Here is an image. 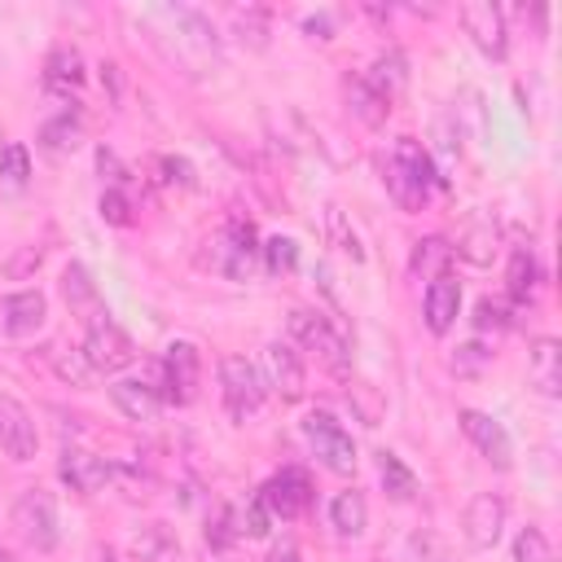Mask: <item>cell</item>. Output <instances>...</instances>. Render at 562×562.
<instances>
[{
    "mask_svg": "<svg viewBox=\"0 0 562 562\" xmlns=\"http://www.w3.org/2000/svg\"><path fill=\"white\" fill-rule=\"evenodd\" d=\"M303 31H312V40H329V18H325V13L303 18Z\"/></svg>",
    "mask_w": 562,
    "mask_h": 562,
    "instance_id": "7bdbcfd3",
    "label": "cell"
},
{
    "mask_svg": "<svg viewBox=\"0 0 562 562\" xmlns=\"http://www.w3.org/2000/svg\"><path fill=\"white\" fill-rule=\"evenodd\" d=\"M422 312H426V329L430 334H448L457 325V312H461V281L452 272L430 281L426 294H422Z\"/></svg>",
    "mask_w": 562,
    "mask_h": 562,
    "instance_id": "e0dca14e",
    "label": "cell"
},
{
    "mask_svg": "<svg viewBox=\"0 0 562 562\" xmlns=\"http://www.w3.org/2000/svg\"><path fill=\"white\" fill-rule=\"evenodd\" d=\"M505 290H509V299H514L518 307L536 303V290H540V263H536V255H531V250H514Z\"/></svg>",
    "mask_w": 562,
    "mask_h": 562,
    "instance_id": "603a6c76",
    "label": "cell"
},
{
    "mask_svg": "<svg viewBox=\"0 0 562 562\" xmlns=\"http://www.w3.org/2000/svg\"><path fill=\"white\" fill-rule=\"evenodd\" d=\"M435 562H448V558H435Z\"/></svg>",
    "mask_w": 562,
    "mask_h": 562,
    "instance_id": "7dc6e473",
    "label": "cell"
},
{
    "mask_svg": "<svg viewBox=\"0 0 562 562\" xmlns=\"http://www.w3.org/2000/svg\"><path fill=\"white\" fill-rule=\"evenodd\" d=\"M220 386H224V404L237 422L255 417L259 404H263V378H259V364H250L246 356H220Z\"/></svg>",
    "mask_w": 562,
    "mask_h": 562,
    "instance_id": "ba28073f",
    "label": "cell"
},
{
    "mask_svg": "<svg viewBox=\"0 0 562 562\" xmlns=\"http://www.w3.org/2000/svg\"><path fill=\"white\" fill-rule=\"evenodd\" d=\"M303 439H307V448L316 452V461L325 470H334V474L356 470V443H351V435L342 430V422L334 413H321V408L307 413L303 417Z\"/></svg>",
    "mask_w": 562,
    "mask_h": 562,
    "instance_id": "8992f818",
    "label": "cell"
},
{
    "mask_svg": "<svg viewBox=\"0 0 562 562\" xmlns=\"http://www.w3.org/2000/svg\"><path fill=\"white\" fill-rule=\"evenodd\" d=\"M61 294H66V303H70L75 312H88V316L101 312V307H97V285H92V277H88L83 263H70V268L61 272Z\"/></svg>",
    "mask_w": 562,
    "mask_h": 562,
    "instance_id": "83f0119b",
    "label": "cell"
},
{
    "mask_svg": "<svg viewBox=\"0 0 562 562\" xmlns=\"http://www.w3.org/2000/svg\"><path fill=\"white\" fill-rule=\"evenodd\" d=\"M132 562H184V553L167 522H145L132 531Z\"/></svg>",
    "mask_w": 562,
    "mask_h": 562,
    "instance_id": "d6986e66",
    "label": "cell"
},
{
    "mask_svg": "<svg viewBox=\"0 0 562 562\" xmlns=\"http://www.w3.org/2000/svg\"><path fill=\"white\" fill-rule=\"evenodd\" d=\"M527 382L544 400L562 395V342L558 338H536L531 342V351H527Z\"/></svg>",
    "mask_w": 562,
    "mask_h": 562,
    "instance_id": "2e32d148",
    "label": "cell"
},
{
    "mask_svg": "<svg viewBox=\"0 0 562 562\" xmlns=\"http://www.w3.org/2000/svg\"><path fill=\"white\" fill-rule=\"evenodd\" d=\"M9 522H13L18 540L31 544L35 553L57 549V505L44 487H22V496L9 509Z\"/></svg>",
    "mask_w": 562,
    "mask_h": 562,
    "instance_id": "277c9868",
    "label": "cell"
},
{
    "mask_svg": "<svg viewBox=\"0 0 562 562\" xmlns=\"http://www.w3.org/2000/svg\"><path fill=\"white\" fill-rule=\"evenodd\" d=\"M505 501L496 496V492H479L470 505H465V514H461V531H465V544L470 549H492L496 540H501V531H505Z\"/></svg>",
    "mask_w": 562,
    "mask_h": 562,
    "instance_id": "4fadbf2b",
    "label": "cell"
},
{
    "mask_svg": "<svg viewBox=\"0 0 562 562\" xmlns=\"http://www.w3.org/2000/svg\"><path fill=\"white\" fill-rule=\"evenodd\" d=\"M101 220H110V224H119V228L132 224V202H127L123 189H105V193H101Z\"/></svg>",
    "mask_w": 562,
    "mask_h": 562,
    "instance_id": "60d3db41",
    "label": "cell"
},
{
    "mask_svg": "<svg viewBox=\"0 0 562 562\" xmlns=\"http://www.w3.org/2000/svg\"><path fill=\"white\" fill-rule=\"evenodd\" d=\"M378 474L391 501H413L417 496V474L395 457V452H378Z\"/></svg>",
    "mask_w": 562,
    "mask_h": 562,
    "instance_id": "4316f807",
    "label": "cell"
},
{
    "mask_svg": "<svg viewBox=\"0 0 562 562\" xmlns=\"http://www.w3.org/2000/svg\"><path fill=\"white\" fill-rule=\"evenodd\" d=\"M79 140H83V123H79V114H70V110H61L57 119H48V123L40 127V145H44L48 154H70Z\"/></svg>",
    "mask_w": 562,
    "mask_h": 562,
    "instance_id": "484cf974",
    "label": "cell"
},
{
    "mask_svg": "<svg viewBox=\"0 0 562 562\" xmlns=\"http://www.w3.org/2000/svg\"><path fill=\"white\" fill-rule=\"evenodd\" d=\"M514 562H558V558H553V544L540 527H522L514 536Z\"/></svg>",
    "mask_w": 562,
    "mask_h": 562,
    "instance_id": "d6a6232c",
    "label": "cell"
},
{
    "mask_svg": "<svg viewBox=\"0 0 562 562\" xmlns=\"http://www.w3.org/2000/svg\"><path fill=\"white\" fill-rule=\"evenodd\" d=\"M290 338H294L303 351H312L334 378H347V369H351V351H347L342 334H338L321 312L294 307V312H290Z\"/></svg>",
    "mask_w": 562,
    "mask_h": 562,
    "instance_id": "3957f363",
    "label": "cell"
},
{
    "mask_svg": "<svg viewBox=\"0 0 562 562\" xmlns=\"http://www.w3.org/2000/svg\"><path fill=\"white\" fill-rule=\"evenodd\" d=\"M110 400H114V408H119L123 417H132V422H154L158 408H162V395H158L145 378H119V382L110 386Z\"/></svg>",
    "mask_w": 562,
    "mask_h": 562,
    "instance_id": "ac0fdd59",
    "label": "cell"
},
{
    "mask_svg": "<svg viewBox=\"0 0 562 562\" xmlns=\"http://www.w3.org/2000/svg\"><path fill=\"white\" fill-rule=\"evenodd\" d=\"M0 448L13 457V461H35L40 452V430H35V417L22 400H13L9 391H0Z\"/></svg>",
    "mask_w": 562,
    "mask_h": 562,
    "instance_id": "30bf717a",
    "label": "cell"
},
{
    "mask_svg": "<svg viewBox=\"0 0 562 562\" xmlns=\"http://www.w3.org/2000/svg\"><path fill=\"white\" fill-rule=\"evenodd\" d=\"M79 351L88 356V364L97 369V378H101V373H123V369L136 360V342H132L105 312L88 316V334H83V347H79Z\"/></svg>",
    "mask_w": 562,
    "mask_h": 562,
    "instance_id": "5b68a950",
    "label": "cell"
},
{
    "mask_svg": "<svg viewBox=\"0 0 562 562\" xmlns=\"http://www.w3.org/2000/svg\"><path fill=\"white\" fill-rule=\"evenodd\" d=\"M452 241L448 237H422V241H413V255H408V268H413V277H422V281H439V277H448V268H452Z\"/></svg>",
    "mask_w": 562,
    "mask_h": 562,
    "instance_id": "ffe728a7",
    "label": "cell"
},
{
    "mask_svg": "<svg viewBox=\"0 0 562 562\" xmlns=\"http://www.w3.org/2000/svg\"><path fill=\"white\" fill-rule=\"evenodd\" d=\"M44 83L53 92L70 97L83 83V57H79V48H53L48 61H44Z\"/></svg>",
    "mask_w": 562,
    "mask_h": 562,
    "instance_id": "7402d4cb",
    "label": "cell"
},
{
    "mask_svg": "<svg viewBox=\"0 0 562 562\" xmlns=\"http://www.w3.org/2000/svg\"><path fill=\"white\" fill-rule=\"evenodd\" d=\"M492 364V347L487 342H461L452 356H448V373H457V378H479L483 369Z\"/></svg>",
    "mask_w": 562,
    "mask_h": 562,
    "instance_id": "4dcf8cb0",
    "label": "cell"
},
{
    "mask_svg": "<svg viewBox=\"0 0 562 562\" xmlns=\"http://www.w3.org/2000/svg\"><path fill=\"white\" fill-rule=\"evenodd\" d=\"M57 474H61V483H66L70 492H79V496H92V492H101L105 483H114V465H110L105 457L88 452V448H75V443L61 448Z\"/></svg>",
    "mask_w": 562,
    "mask_h": 562,
    "instance_id": "7c38bea8",
    "label": "cell"
},
{
    "mask_svg": "<svg viewBox=\"0 0 562 562\" xmlns=\"http://www.w3.org/2000/svg\"><path fill=\"white\" fill-rule=\"evenodd\" d=\"M474 329L487 334V329H509V307L496 303V299H479L474 307Z\"/></svg>",
    "mask_w": 562,
    "mask_h": 562,
    "instance_id": "ab89813d",
    "label": "cell"
},
{
    "mask_svg": "<svg viewBox=\"0 0 562 562\" xmlns=\"http://www.w3.org/2000/svg\"><path fill=\"white\" fill-rule=\"evenodd\" d=\"M329 522H334L338 536H364V527H369V505H364V496H360L356 487H351V492H338L334 505H329Z\"/></svg>",
    "mask_w": 562,
    "mask_h": 562,
    "instance_id": "cb8c5ba5",
    "label": "cell"
},
{
    "mask_svg": "<svg viewBox=\"0 0 562 562\" xmlns=\"http://www.w3.org/2000/svg\"><path fill=\"white\" fill-rule=\"evenodd\" d=\"M430 184H435L430 154H426L413 136L395 140V154L386 158V193L395 198V206H404V211H422L426 198H430Z\"/></svg>",
    "mask_w": 562,
    "mask_h": 562,
    "instance_id": "6da1fadb",
    "label": "cell"
},
{
    "mask_svg": "<svg viewBox=\"0 0 562 562\" xmlns=\"http://www.w3.org/2000/svg\"><path fill=\"white\" fill-rule=\"evenodd\" d=\"M259 378H263V386H268L272 395H281L285 404L303 400V391H307L303 356H299V347L285 342V338H272V342L263 347V356H259Z\"/></svg>",
    "mask_w": 562,
    "mask_h": 562,
    "instance_id": "52a82bcc",
    "label": "cell"
},
{
    "mask_svg": "<svg viewBox=\"0 0 562 562\" xmlns=\"http://www.w3.org/2000/svg\"><path fill=\"white\" fill-rule=\"evenodd\" d=\"M198 378H202L198 347L184 342V338H176V342H167L162 360L154 364V378H145V382L162 395V404H189L198 395Z\"/></svg>",
    "mask_w": 562,
    "mask_h": 562,
    "instance_id": "7a4b0ae2",
    "label": "cell"
},
{
    "mask_svg": "<svg viewBox=\"0 0 562 562\" xmlns=\"http://www.w3.org/2000/svg\"><path fill=\"white\" fill-rule=\"evenodd\" d=\"M259 250H263L268 272H290V268L299 263V246H294V237H268Z\"/></svg>",
    "mask_w": 562,
    "mask_h": 562,
    "instance_id": "74e56055",
    "label": "cell"
},
{
    "mask_svg": "<svg viewBox=\"0 0 562 562\" xmlns=\"http://www.w3.org/2000/svg\"><path fill=\"white\" fill-rule=\"evenodd\" d=\"M97 562H119V553H114V549H101V553H97Z\"/></svg>",
    "mask_w": 562,
    "mask_h": 562,
    "instance_id": "f6af8a7d",
    "label": "cell"
},
{
    "mask_svg": "<svg viewBox=\"0 0 562 562\" xmlns=\"http://www.w3.org/2000/svg\"><path fill=\"white\" fill-rule=\"evenodd\" d=\"M40 263H44V246H40V241H26V246H18V250L4 259V268H0V272H4L9 281H26Z\"/></svg>",
    "mask_w": 562,
    "mask_h": 562,
    "instance_id": "8d00e7d4",
    "label": "cell"
},
{
    "mask_svg": "<svg viewBox=\"0 0 562 562\" xmlns=\"http://www.w3.org/2000/svg\"><path fill=\"white\" fill-rule=\"evenodd\" d=\"M162 13H167L171 22H180L198 48H206V53H220V35H215V26H211V18H206V13L189 9V4H176V9H162Z\"/></svg>",
    "mask_w": 562,
    "mask_h": 562,
    "instance_id": "f546056e",
    "label": "cell"
},
{
    "mask_svg": "<svg viewBox=\"0 0 562 562\" xmlns=\"http://www.w3.org/2000/svg\"><path fill=\"white\" fill-rule=\"evenodd\" d=\"M0 176H4V184H13V189H22V184L31 180V154H26V145L9 140V145L0 149Z\"/></svg>",
    "mask_w": 562,
    "mask_h": 562,
    "instance_id": "e575fe53",
    "label": "cell"
},
{
    "mask_svg": "<svg viewBox=\"0 0 562 562\" xmlns=\"http://www.w3.org/2000/svg\"><path fill=\"white\" fill-rule=\"evenodd\" d=\"M268 522H272V514L263 509L259 496H250L246 509L237 514V527H233V531H237V536H268Z\"/></svg>",
    "mask_w": 562,
    "mask_h": 562,
    "instance_id": "f35d334b",
    "label": "cell"
},
{
    "mask_svg": "<svg viewBox=\"0 0 562 562\" xmlns=\"http://www.w3.org/2000/svg\"><path fill=\"white\" fill-rule=\"evenodd\" d=\"M0 562H18V558H13V553H9V549H0Z\"/></svg>",
    "mask_w": 562,
    "mask_h": 562,
    "instance_id": "bcb514c9",
    "label": "cell"
},
{
    "mask_svg": "<svg viewBox=\"0 0 562 562\" xmlns=\"http://www.w3.org/2000/svg\"><path fill=\"white\" fill-rule=\"evenodd\" d=\"M461 430L470 435V443H474L496 470H509L514 443H509V430H505L496 417H487V413H479V408H461Z\"/></svg>",
    "mask_w": 562,
    "mask_h": 562,
    "instance_id": "5bb4252c",
    "label": "cell"
},
{
    "mask_svg": "<svg viewBox=\"0 0 562 562\" xmlns=\"http://www.w3.org/2000/svg\"><path fill=\"white\" fill-rule=\"evenodd\" d=\"M364 79H369V83H373V88H378V92L391 101V97H395V88L404 83V57H400V53H382Z\"/></svg>",
    "mask_w": 562,
    "mask_h": 562,
    "instance_id": "1f68e13d",
    "label": "cell"
},
{
    "mask_svg": "<svg viewBox=\"0 0 562 562\" xmlns=\"http://www.w3.org/2000/svg\"><path fill=\"white\" fill-rule=\"evenodd\" d=\"M325 233H329V241H334L342 255H351L356 263L364 259V250H360V237H356V228L347 224V215H342L338 206H329V211H325Z\"/></svg>",
    "mask_w": 562,
    "mask_h": 562,
    "instance_id": "836d02e7",
    "label": "cell"
},
{
    "mask_svg": "<svg viewBox=\"0 0 562 562\" xmlns=\"http://www.w3.org/2000/svg\"><path fill=\"white\" fill-rule=\"evenodd\" d=\"M48 360H53V369H57V378L61 382H70V386H92V378H97V369L88 364V356L79 351V347H48Z\"/></svg>",
    "mask_w": 562,
    "mask_h": 562,
    "instance_id": "f1b7e54d",
    "label": "cell"
},
{
    "mask_svg": "<svg viewBox=\"0 0 562 562\" xmlns=\"http://www.w3.org/2000/svg\"><path fill=\"white\" fill-rule=\"evenodd\" d=\"M268 562H299V549L285 540V544H277V549H272V558H268Z\"/></svg>",
    "mask_w": 562,
    "mask_h": 562,
    "instance_id": "ee69618b",
    "label": "cell"
},
{
    "mask_svg": "<svg viewBox=\"0 0 562 562\" xmlns=\"http://www.w3.org/2000/svg\"><path fill=\"white\" fill-rule=\"evenodd\" d=\"M158 167L167 171V176H162L167 184H180V189H193V167H189L184 158H171V154H167V158H158Z\"/></svg>",
    "mask_w": 562,
    "mask_h": 562,
    "instance_id": "b9f144b4",
    "label": "cell"
},
{
    "mask_svg": "<svg viewBox=\"0 0 562 562\" xmlns=\"http://www.w3.org/2000/svg\"><path fill=\"white\" fill-rule=\"evenodd\" d=\"M233 26H237V40L250 44V48H263L268 44V13L263 9H237L233 13Z\"/></svg>",
    "mask_w": 562,
    "mask_h": 562,
    "instance_id": "d590c367",
    "label": "cell"
},
{
    "mask_svg": "<svg viewBox=\"0 0 562 562\" xmlns=\"http://www.w3.org/2000/svg\"><path fill=\"white\" fill-rule=\"evenodd\" d=\"M461 26L465 35L487 53V57H505L509 53V26H505V13L492 4V0H470L461 4Z\"/></svg>",
    "mask_w": 562,
    "mask_h": 562,
    "instance_id": "8fae6325",
    "label": "cell"
},
{
    "mask_svg": "<svg viewBox=\"0 0 562 562\" xmlns=\"http://www.w3.org/2000/svg\"><path fill=\"white\" fill-rule=\"evenodd\" d=\"M259 501H263V509H268L272 518L294 522V518L312 505V483H307V474H303V470L285 465L281 474H272V479L259 487Z\"/></svg>",
    "mask_w": 562,
    "mask_h": 562,
    "instance_id": "9c48e42d",
    "label": "cell"
},
{
    "mask_svg": "<svg viewBox=\"0 0 562 562\" xmlns=\"http://www.w3.org/2000/svg\"><path fill=\"white\" fill-rule=\"evenodd\" d=\"M48 321V299L40 290H18L0 299V329L9 338H26Z\"/></svg>",
    "mask_w": 562,
    "mask_h": 562,
    "instance_id": "9a60e30c",
    "label": "cell"
},
{
    "mask_svg": "<svg viewBox=\"0 0 562 562\" xmlns=\"http://www.w3.org/2000/svg\"><path fill=\"white\" fill-rule=\"evenodd\" d=\"M347 105H351V114H356L360 123H369V127L386 123V114H391V101H386L364 75H351V79H347Z\"/></svg>",
    "mask_w": 562,
    "mask_h": 562,
    "instance_id": "44dd1931",
    "label": "cell"
},
{
    "mask_svg": "<svg viewBox=\"0 0 562 562\" xmlns=\"http://www.w3.org/2000/svg\"><path fill=\"white\" fill-rule=\"evenodd\" d=\"M496 228L492 224H470L465 233H461V241L452 246V255H461L465 263H474V268H487L492 259H496Z\"/></svg>",
    "mask_w": 562,
    "mask_h": 562,
    "instance_id": "d4e9b609",
    "label": "cell"
}]
</instances>
